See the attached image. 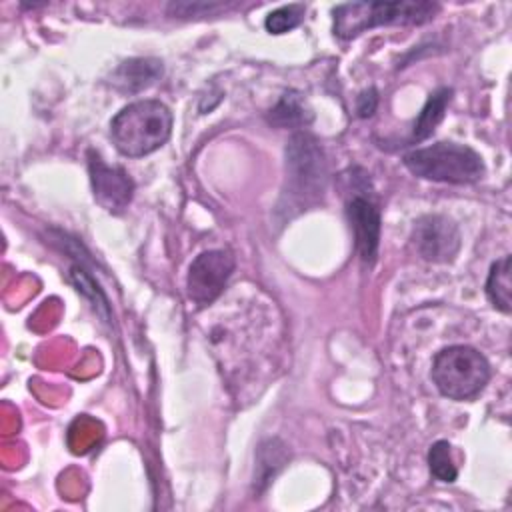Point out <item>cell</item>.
<instances>
[{
	"mask_svg": "<svg viewBox=\"0 0 512 512\" xmlns=\"http://www.w3.org/2000/svg\"><path fill=\"white\" fill-rule=\"evenodd\" d=\"M172 132V112L160 100H136L124 106L110 122L116 150L130 158L158 150Z\"/></svg>",
	"mask_w": 512,
	"mask_h": 512,
	"instance_id": "1",
	"label": "cell"
},
{
	"mask_svg": "<svg viewBox=\"0 0 512 512\" xmlns=\"http://www.w3.org/2000/svg\"><path fill=\"white\" fill-rule=\"evenodd\" d=\"M328 182V166L318 140L308 132H296L286 146L284 208L306 210L322 200Z\"/></svg>",
	"mask_w": 512,
	"mask_h": 512,
	"instance_id": "2",
	"label": "cell"
},
{
	"mask_svg": "<svg viewBox=\"0 0 512 512\" xmlns=\"http://www.w3.org/2000/svg\"><path fill=\"white\" fill-rule=\"evenodd\" d=\"M440 6L436 2H346L332 10L334 34L342 40H352L376 26L390 24H426Z\"/></svg>",
	"mask_w": 512,
	"mask_h": 512,
	"instance_id": "3",
	"label": "cell"
},
{
	"mask_svg": "<svg viewBox=\"0 0 512 512\" xmlns=\"http://www.w3.org/2000/svg\"><path fill=\"white\" fill-rule=\"evenodd\" d=\"M404 166L418 178L448 184H472L486 172L482 156L470 146L456 142L416 148L404 156Z\"/></svg>",
	"mask_w": 512,
	"mask_h": 512,
	"instance_id": "4",
	"label": "cell"
},
{
	"mask_svg": "<svg viewBox=\"0 0 512 512\" xmlns=\"http://www.w3.org/2000/svg\"><path fill=\"white\" fill-rule=\"evenodd\" d=\"M432 382L450 400H472L490 380V364L472 346L456 344L442 348L432 360Z\"/></svg>",
	"mask_w": 512,
	"mask_h": 512,
	"instance_id": "5",
	"label": "cell"
},
{
	"mask_svg": "<svg viewBox=\"0 0 512 512\" xmlns=\"http://www.w3.org/2000/svg\"><path fill=\"white\" fill-rule=\"evenodd\" d=\"M234 272V256L226 250H206L188 268V298L198 306L214 302Z\"/></svg>",
	"mask_w": 512,
	"mask_h": 512,
	"instance_id": "6",
	"label": "cell"
},
{
	"mask_svg": "<svg viewBox=\"0 0 512 512\" xmlns=\"http://www.w3.org/2000/svg\"><path fill=\"white\" fill-rule=\"evenodd\" d=\"M412 242L424 260L444 264L456 258L460 250V232L450 218L428 214L414 222Z\"/></svg>",
	"mask_w": 512,
	"mask_h": 512,
	"instance_id": "7",
	"label": "cell"
},
{
	"mask_svg": "<svg viewBox=\"0 0 512 512\" xmlns=\"http://www.w3.org/2000/svg\"><path fill=\"white\" fill-rule=\"evenodd\" d=\"M88 170H90L94 200L106 212H114V214L124 212L134 192V182L130 180V176L118 166H108L96 152H90Z\"/></svg>",
	"mask_w": 512,
	"mask_h": 512,
	"instance_id": "8",
	"label": "cell"
},
{
	"mask_svg": "<svg viewBox=\"0 0 512 512\" xmlns=\"http://www.w3.org/2000/svg\"><path fill=\"white\" fill-rule=\"evenodd\" d=\"M346 216L354 232V246L362 262L372 264L380 242V210L370 196L354 194L346 202Z\"/></svg>",
	"mask_w": 512,
	"mask_h": 512,
	"instance_id": "9",
	"label": "cell"
},
{
	"mask_svg": "<svg viewBox=\"0 0 512 512\" xmlns=\"http://www.w3.org/2000/svg\"><path fill=\"white\" fill-rule=\"evenodd\" d=\"M162 76V62L156 58H132L112 72V86L120 92H140Z\"/></svg>",
	"mask_w": 512,
	"mask_h": 512,
	"instance_id": "10",
	"label": "cell"
},
{
	"mask_svg": "<svg viewBox=\"0 0 512 512\" xmlns=\"http://www.w3.org/2000/svg\"><path fill=\"white\" fill-rule=\"evenodd\" d=\"M268 122L276 128H302L312 122V112L304 104L302 96L298 92L290 90L270 110Z\"/></svg>",
	"mask_w": 512,
	"mask_h": 512,
	"instance_id": "11",
	"label": "cell"
},
{
	"mask_svg": "<svg viewBox=\"0 0 512 512\" xmlns=\"http://www.w3.org/2000/svg\"><path fill=\"white\" fill-rule=\"evenodd\" d=\"M452 100V88H438L436 92H432L424 104V108L420 110L416 122H414V128H412V138L416 142L420 140H426L434 128L440 124V120L444 118V112L448 108Z\"/></svg>",
	"mask_w": 512,
	"mask_h": 512,
	"instance_id": "12",
	"label": "cell"
},
{
	"mask_svg": "<svg viewBox=\"0 0 512 512\" xmlns=\"http://www.w3.org/2000/svg\"><path fill=\"white\" fill-rule=\"evenodd\" d=\"M510 290H512L510 256L506 254L490 266L488 280H486V296L494 308H498L504 314H510V310H512Z\"/></svg>",
	"mask_w": 512,
	"mask_h": 512,
	"instance_id": "13",
	"label": "cell"
},
{
	"mask_svg": "<svg viewBox=\"0 0 512 512\" xmlns=\"http://www.w3.org/2000/svg\"><path fill=\"white\" fill-rule=\"evenodd\" d=\"M428 466L434 478L440 482H454L458 476V470L452 462V452L450 444L446 440H438L430 446L428 450Z\"/></svg>",
	"mask_w": 512,
	"mask_h": 512,
	"instance_id": "14",
	"label": "cell"
},
{
	"mask_svg": "<svg viewBox=\"0 0 512 512\" xmlns=\"http://www.w3.org/2000/svg\"><path fill=\"white\" fill-rule=\"evenodd\" d=\"M304 12H306V6L304 4H286V6H280L276 10H272L268 16H266V30L270 34H284V32H290L294 30L296 26H300V22L304 20Z\"/></svg>",
	"mask_w": 512,
	"mask_h": 512,
	"instance_id": "15",
	"label": "cell"
},
{
	"mask_svg": "<svg viewBox=\"0 0 512 512\" xmlns=\"http://www.w3.org/2000/svg\"><path fill=\"white\" fill-rule=\"evenodd\" d=\"M72 278H74V282H76L78 290L92 298L94 308H96V304H98L102 310H108V304H106L104 294L98 290V286L94 284V280H92V278H90L82 268H74V270H72Z\"/></svg>",
	"mask_w": 512,
	"mask_h": 512,
	"instance_id": "16",
	"label": "cell"
},
{
	"mask_svg": "<svg viewBox=\"0 0 512 512\" xmlns=\"http://www.w3.org/2000/svg\"><path fill=\"white\" fill-rule=\"evenodd\" d=\"M378 106V94L374 88H368L364 90L360 96H358V102H356V112L360 118H368L374 114Z\"/></svg>",
	"mask_w": 512,
	"mask_h": 512,
	"instance_id": "17",
	"label": "cell"
}]
</instances>
